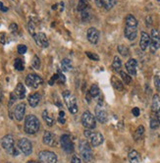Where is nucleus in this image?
<instances>
[{
	"label": "nucleus",
	"mask_w": 160,
	"mask_h": 163,
	"mask_svg": "<svg viewBox=\"0 0 160 163\" xmlns=\"http://www.w3.org/2000/svg\"><path fill=\"white\" fill-rule=\"evenodd\" d=\"M137 62L136 59H130L127 61L126 63V69L128 71V74L135 76L137 74Z\"/></svg>",
	"instance_id": "obj_18"
},
{
	"label": "nucleus",
	"mask_w": 160,
	"mask_h": 163,
	"mask_svg": "<svg viewBox=\"0 0 160 163\" xmlns=\"http://www.w3.org/2000/svg\"><path fill=\"white\" fill-rule=\"evenodd\" d=\"M2 98V91H1V87H0V100Z\"/></svg>",
	"instance_id": "obj_54"
},
{
	"label": "nucleus",
	"mask_w": 160,
	"mask_h": 163,
	"mask_svg": "<svg viewBox=\"0 0 160 163\" xmlns=\"http://www.w3.org/2000/svg\"><path fill=\"white\" fill-rule=\"evenodd\" d=\"M65 116V112L64 111H60L59 112V117H64Z\"/></svg>",
	"instance_id": "obj_53"
},
{
	"label": "nucleus",
	"mask_w": 160,
	"mask_h": 163,
	"mask_svg": "<svg viewBox=\"0 0 160 163\" xmlns=\"http://www.w3.org/2000/svg\"><path fill=\"white\" fill-rule=\"evenodd\" d=\"M95 3L98 7H102V0H95Z\"/></svg>",
	"instance_id": "obj_51"
},
{
	"label": "nucleus",
	"mask_w": 160,
	"mask_h": 163,
	"mask_svg": "<svg viewBox=\"0 0 160 163\" xmlns=\"http://www.w3.org/2000/svg\"><path fill=\"white\" fill-rule=\"evenodd\" d=\"M58 122L60 123V124H65L66 120L64 119V117H59V118H58Z\"/></svg>",
	"instance_id": "obj_50"
},
{
	"label": "nucleus",
	"mask_w": 160,
	"mask_h": 163,
	"mask_svg": "<svg viewBox=\"0 0 160 163\" xmlns=\"http://www.w3.org/2000/svg\"><path fill=\"white\" fill-rule=\"evenodd\" d=\"M87 8H88V3L87 0H79V3L77 5V11L82 12L84 9H87Z\"/></svg>",
	"instance_id": "obj_32"
},
{
	"label": "nucleus",
	"mask_w": 160,
	"mask_h": 163,
	"mask_svg": "<svg viewBox=\"0 0 160 163\" xmlns=\"http://www.w3.org/2000/svg\"><path fill=\"white\" fill-rule=\"evenodd\" d=\"M27 50H28V48H27L26 45L24 44H20V45H18V52H19L20 54H25Z\"/></svg>",
	"instance_id": "obj_41"
},
{
	"label": "nucleus",
	"mask_w": 160,
	"mask_h": 163,
	"mask_svg": "<svg viewBox=\"0 0 160 163\" xmlns=\"http://www.w3.org/2000/svg\"><path fill=\"white\" fill-rule=\"evenodd\" d=\"M156 118H157V120H158L159 124H160V110L158 112H156Z\"/></svg>",
	"instance_id": "obj_52"
},
{
	"label": "nucleus",
	"mask_w": 160,
	"mask_h": 163,
	"mask_svg": "<svg viewBox=\"0 0 160 163\" xmlns=\"http://www.w3.org/2000/svg\"><path fill=\"white\" fill-rule=\"evenodd\" d=\"M32 65L34 69H39V67H41V60H39V58L37 56H34V59H33V62H32Z\"/></svg>",
	"instance_id": "obj_37"
},
{
	"label": "nucleus",
	"mask_w": 160,
	"mask_h": 163,
	"mask_svg": "<svg viewBox=\"0 0 160 163\" xmlns=\"http://www.w3.org/2000/svg\"><path fill=\"white\" fill-rule=\"evenodd\" d=\"M25 132L29 135H34L37 133L41 127L39 120L34 115H28L25 120Z\"/></svg>",
	"instance_id": "obj_1"
},
{
	"label": "nucleus",
	"mask_w": 160,
	"mask_h": 163,
	"mask_svg": "<svg viewBox=\"0 0 160 163\" xmlns=\"http://www.w3.org/2000/svg\"><path fill=\"white\" fill-rule=\"evenodd\" d=\"M99 34H100L98 30H96L95 28H90L87 33V41L91 43H92V44H96L99 41Z\"/></svg>",
	"instance_id": "obj_13"
},
{
	"label": "nucleus",
	"mask_w": 160,
	"mask_h": 163,
	"mask_svg": "<svg viewBox=\"0 0 160 163\" xmlns=\"http://www.w3.org/2000/svg\"><path fill=\"white\" fill-rule=\"evenodd\" d=\"M34 39L35 43L41 46L42 48H46L48 46V44H49V42H48V39H47V37L45 36V34L43 33H38V34H34Z\"/></svg>",
	"instance_id": "obj_12"
},
{
	"label": "nucleus",
	"mask_w": 160,
	"mask_h": 163,
	"mask_svg": "<svg viewBox=\"0 0 160 163\" xmlns=\"http://www.w3.org/2000/svg\"><path fill=\"white\" fill-rule=\"evenodd\" d=\"M0 10H1L2 12H7L8 11V7H5L3 5L2 2H0Z\"/></svg>",
	"instance_id": "obj_49"
},
{
	"label": "nucleus",
	"mask_w": 160,
	"mask_h": 163,
	"mask_svg": "<svg viewBox=\"0 0 160 163\" xmlns=\"http://www.w3.org/2000/svg\"><path fill=\"white\" fill-rule=\"evenodd\" d=\"M140 109L137 108V107H135V108H133V110H132V113H133V115L134 116H136V117H137L140 115Z\"/></svg>",
	"instance_id": "obj_45"
},
{
	"label": "nucleus",
	"mask_w": 160,
	"mask_h": 163,
	"mask_svg": "<svg viewBox=\"0 0 160 163\" xmlns=\"http://www.w3.org/2000/svg\"><path fill=\"white\" fill-rule=\"evenodd\" d=\"M128 157H129V161H130V163H140V155L137 151H130Z\"/></svg>",
	"instance_id": "obj_22"
},
{
	"label": "nucleus",
	"mask_w": 160,
	"mask_h": 163,
	"mask_svg": "<svg viewBox=\"0 0 160 163\" xmlns=\"http://www.w3.org/2000/svg\"><path fill=\"white\" fill-rule=\"evenodd\" d=\"M39 101H41V94L38 92H34V94H30L29 96V104L32 107H37Z\"/></svg>",
	"instance_id": "obj_20"
},
{
	"label": "nucleus",
	"mask_w": 160,
	"mask_h": 163,
	"mask_svg": "<svg viewBox=\"0 0 160 163\" xmlns=\"http://www.w3.org/2000/svg\"><path fill=\"white\" fill-rule=\"evenodd\" d=\"M9 30H10L12 33H16L17 30H18V25L15 24V23L11 24V25H10V27H9Z\"/></svg>",
	"instance_id": "obj_44"
},
{
	"label": "nucleus",
	"mask_w": 160,
	"mask_h": 163,
	"mask_svg": "<svg viewBox=\"0 0 160 163\" xmlns=\"http://www.w3.org/2000/svg\"><path fill=\"white\" fill-rule=\"evenodd\" d=\"M154 83H155V87H156V89L160 90V78L158 76H155L154 77Z\"/></svg>",
	"instance_id": "obj_43"
},
{
	"label": "nucleus",
	"mask_w": 160,
	"mask_h": 163,
	"mask_svg": "<svg viewBox=\"0 0 160 163\" xmlns=\"http://www.w3.org/2000/svg\"><path fill=\"white\" fill-rule=\"evenodd\" d=\"M150 43V37L148 34H146L145 32H141L140 36V46L141 48V50H146V48L149 46Z\"/></svg>",
	"instance_id": "obj_19"
},
{
	"label": "nucleus",
	"mask_w": 160,
	"mask_h": 163,
	"mask_svg": "<svg viewBox=\"0 0 160 163\" xmlns=\"http://www.w3.org/2000/svg\"><path fill=\"white\" fill-rule=\"evenodd\" d=\"M16 100V94H10V101H9V105H12V103H14Z\"/></svg>",
	"instance_id": "obj_48"
},
{
	"label": "nucleus",
	"mask_w": 160,
	"mask_h": 163,
	"mask_svg": "<svg viewBox=\"0 0 160 163\" xmlns=\"http://www.w3.org/2000/svg\"><path fill=\"white\" fill-rule=\"evenodd\" d=\"M112 67L116 72H120L121 71V68H122V62H121V59L119 58L118 56H115L114 57V60H113V63H112Z\"/></svg>",
	"instance_id": "obj_30"
},
{
	"label": "nucleus",
	"mask_w": 160,
	"mask_h": 163,
	"mask_svg": "<svg viewBox=\"0 0 160 163\" xmlns=\"http://www.w3.org/2000/svg\"><path fill=\"white\" fill-rule=\"evenodd\" d=\"M160 47V34L156 29L151 30V37H150L149 48L151 52H155Z\"/></svg>",
	"instance_id": "obj_8"
},
{
	"label": "nucleus",
	"mask_w": 160,
	"mask_h": 163,
	"mask_svg": "<svg viewBox=\"0 0 160 163\" xmlns=\"http://www.w3.org/2000/svg\"><path fill=\"white\" fill-rule=\"evenodd\" d=\"M99 94H100V90H99V87H97V85H92L90 89V91H88V94H90L91 97L96 98L97 96H99Z\"/></svg>",
	"instance_id": "obj_28"
},
{
	"label": "nucleus",
	"mask_w": 160,
	"mask_h": 163,
	"mask_svg": "<svg viewBox=\"0 0 160 163\" xmlns=\"http://www.w3.org/2000/svg\"><path fill=\"white\" fill-rule=\"evenodd\" d=\"M27 163H37V162H35V161H34V160H30V161H28Z\"/></svg>",
	"instance_id": "obj_55"
},
{
	"label": "nucleus",
	"mask_w": 160,
	"mask_h": 163,
	"mask_svg": "<svg viewBox=\"0 0 160 163\" xmlns=\"http://www.w3.org/2000/svg\"><path fill=\"white\" fill-rule=\"evenodd\" d=\"M28 29H29V32L32 34V36H34V24L33 23V22H30V23H29Z\"/></svg>",
	"instance_id": "obj_42"
},
{
	"label": "nucleus",
	"mask_w": 160,
	"mask_h": 163,
	"mask_svg": "<svg viewBox=\"0 0 160 163\" xmlns=\"http://www.w3.org/2000/svg\"><path fill=\"white\" fill-rule=\"evenodd\" d=\"M118 51L119 53L121 54L122 56H128L129 53H130V51H129V48L126 45H119L118 46Z\"/></svg>",
	"instance_id": "obj_35"
},
{
	"label": "nucleus",
	"mask_w": 160,
	"mask_h": 163,
	"mask_svg": "<svg viewBox=\"0 0 160 163\" xmlns=\"http://www.w3.org/2000/svg\"><path fill=\"white\" fill-rule=\"evenodd\" d=\"M63 98L69 109V111L72 114H76L78 112V105H77V99L75 97V95L72 94V92H70V91H64Z\"/></svg>",
	"instance_id": "obj_4"
},
{
	"label": "nucleus",
	"mask_w": 160,
	"mask_h": 163,
	"mask_svg": "<svg viewBox=\"0 0 160 163\" xmlns=\"http://www.w3.org/2000/svg\"><path fill=\"white\" fill-rule=\"evenodd\" d=\"M82 123H83L84 128H87V129H91V130L94 129L95 126H96L95 118L90 111L84 112V114L82 115Z\"/></svg>",
	"instance_id": "obj_5"
},
{
	"label": "nucleus",
	"mask_w": 160,
	"mask_h": 163,
	"mask_svg": "<svg viewBox=\"0 0 160 163\" xmlns=\"http://www.w3.org/2000/svg\"><path fill=\"white\" fill-rule=\"evenodd\" d=\"M81 13V18L83 22H88L91 21V8L88 7L87 9H84V11L80 12Z\"/></svg>",
	"instance_id": "obj_25"
},
{
	"label": "nucleus",
	"mask_w": 160,
	"mask_h": 163,
	"mask_svg": "<svg viewBox=\"0 0 160 163\" xmlns=\"http://www.w3.org/2000/svg\"><path fill=\"white\" fill-rule=\"evenodd\" d=\"M14 66H15V69L18 70V71H23L24 70V61L20 59V58H18L15 60V63H14Z\"/></svg>",
	"instance_id": "obj_34"
},
{
	"label": "nucleus",
	"mask_w": 160,
	"mask_h": 163,
	"mask_svg": "<svg viewBox=\"0 0 160 163\" xmlns=\"http://www.w3.org/2000/svg\"><path fill=\"white\" fill-rule=\"evenodd\" d=\"M112 86H113L117 90H119V91L124 90V85H123V83L120 81L119 79H117L116 77H112Z\"/></svg>",
	"instance_id": "obj_27"
},
{
	"label": "nucleus",
	"mask_w": 160,
	"mask_h": 163,
	"mask_svg": "<svg viewBox=\"0 0 160 163\" xmlns=\"http://www.w3.org/2000/svg\"><path fill=\"white\" fill-rule=\"evenodd\" d=\"M159 122L157 120V118H151V120H150V128H151L152 130L157 129L159 127Z\"/></svg>",
	"instance_id": "obj_38"
},
{
	"label": "nucleus",
	"mask_w": 160,
	"mask_h": 163,
	"mask_svg": "<svg viewBox=\"0 0 160 163\" xmlns=\"http://www.w3.org/2000/svg\"><path fill=\"white\" fill-rule=\"evenodd\" d=\"M151 109L154 112H158L160 110V97L158 94H154V96H153Z\"/></svg>",
	"instance_id": "obj_23"
},
{
	"label": "nucleus",
	"mask_w": 160,
	"mask_h": 163,
	"mask_svg": "<svg viewBox=\"0 0 160 163\" xmlns=\"http://www.w3.org/2000/svg\"><path fill=\"white\" fill-rule=\"evenodd\" d=\"M42 118H43V120L45 121L46 124L51 127L53 126V124H54V119H53V117H51L49 115V113H48L47 110H44L43 113H42Z\"/></svg>",
	"instance_id": "obj_26"
},
{
	"label": "nucleus",
	"mask_w": 160,
	"mask_h": 163,
	"mask_svg": "<svg viewBox=\"0 0 160 163\" xmlns=\"http://www.w3.org/2000/svg\"><path fill=\"white\" fill-rule=\"evenodd\" d=\"M15 94L17 96V98H20V99H24L26 97V89L23 83H20L16 86Z\"/></svg>",
	"instance_id": "obj_21"
},
{
	"label": "nucleus",
	"mask_w": 160,
	"mask_h": 163,
	"mask_svg": "<svg viewBox=\"0 0 160 163\" xmlns=\"http://www.w3.org/2000/svg\"><path fill=\"white\" fill-rule=\"evenodd\" d=\"M95 117L97 119V121H99L102 124H104V123L107 122V112L105 111V109L102 107V104L98 103L97 105V107L95 108Z\"/></svg>",
	"instance_id": "obj_11"
},
{
	"label": "nucleus",
	"mask_w": 160,
	"mask_h": 163,
	"mask_svg": "<svg viewBox=\"0 0 160 163\" xmlns=\"http://www.w3.org/2000/svg\"><path fill=\"white\" fill-rule=\"evenodd\" d=\"M57 76H58V79H57V81H58L59 83H65L66 78H65V76H64V74H62V72L58 71V73H57Z\"/></svg>",
	"instance_id": "obj_40"
},
{
	"label": "nucleus",
	"mask_w": 160,
	"mask_h": 163,
	"mask_svg": "<svg viewBox=\"0 0 160 163\" xmlns=\"http://www.w3.org/2000/svg\"><path fill=\"white\" fill-rule=\"evenodd\" d=\"M39 161L41 163H56L57 156L54 152L49 151H42L38 154Z\"/></svg>",
	"instance_id": "obj_7"
},
{
	"label": "nucleus",
	"mask_w": 160,
	"mask_h": 163,
	"mask_svg": "<svg viewBox=\"0 0 160 163\" xmlns=\"http://www.w3.org/2000/svg\"><path fill=\"white\" fill-rule=\"evenodd\" d=\"M26 83L28 87H34V89H37L42 83V79L37 76V74H30L26 78Z\"/></svg>",
	"instance_id": "obj_9"
},
{
	"label": "nucleus",
	"mask_w": 160,
	"mask_h": 163,
	"mask_svg": "<svg viewBox=\"0 0 160 163\" xmlns=\"http://www.w3.org/2000/svg\"><path fill=\"white\" fill-rule=\"evenodd\" d=\"M26 112V104L25 103H20L16 105L14 109V116L18 121H22L24 119Z\"/></svg>",
	"instance_id": "obj_15"
},
{
	"label": "nucleus",
	"mask_w": 160,
	"mask_h": 163,
	"mask_svg": "<svg viewBox=\"0 0 160 163\" xmlns=\"http://www.w3.org/2000/svg\"><path fill=\"white\" fill-rule=\"evenodd\" d=\"M72 62H71V60L68 58H65L61 61V69L63 70L64 72H68L70 71L71 69H72Z\"/></svg>",
	"instance_id": "obj_24"
},
{
	"label": "nucleus",
	"mask_w": 160,
	"mask_h": 163,
	"mask_svg": "<svg viewBox=\"0 0 160 163\" xmlns=\"http://www.w3.org/2000/svg\"><path fill=\"white\" fill-rule=\"evenodd\" d=\"M124 34H125V37L129 39V41H134V39H136L137 34V27L126 25Z\"/></svg>",
	"instance_id": "obj_14"
},
{
	"label": "nucleus",
	"mask_w": 160,
	"mask_h": 163,
	"mask_svg": "<svg viewBox=\"0 0 160 163\" xmlns=\"http://www.w3.org/2000/svg\"><path fill=\"white\" fill-rule=\"evenodd\" d=\"M60 144L62 149L66 152V153H72L74 152V144L71 140L70 136L68 135H62L60 138Z\"/></svg>",
	"instance_id": "obj_6"
},
{
	"label": "nucleus",
	"mask_w": 160,
	"mask_h": 163,
	"mask_svg": "<svg viewBox=\"0 0 160 163\" xmlns=\"http://www.w3.org/2000/svg\"><path fill=\"white\" fill-rule=\"evenodd\" d=\"M116 4V0H102V6L104 7L105 10H111Z\"/></svg>",
	"instance_id": "obj_29"
},
{
	"label": "nucleus",
	"mask_w": 160,
	"mask_h": 163,
	"mask_svg": "<svg viewBox=\"0 0 160 163\" xmlns=\"http://www.w3.org/2000/svg\"><path fill=\"white\" fill-rule=\"evenodd\" d=\"M79 151L81 152V155L84 161L87 163L92 162L93 154H92V151H91L90 143H87V140H81L79 144Z\"/></svg>",
	"instance_id": "obj_2"
},
{
	"label": "nucleus",
	"mask_w": 160,
	"mask_h": 163,
	"mask_svg": "<svg viewBox=\"0 0 160 163\" xmlns=\"http://www.w3.org/2000/svg\"><path fill=\"white\" fill-rule=\"evenodd\" d=\"M56 8H57V4H55V5L52 6V9H56Z\"/></svg>",
	"instance_id": "obj_56"
},
{
	"label": "nucleus",
	"mask_w": 160,
	"mask_h": 163,
	"mask_svg": "<svg viewBox=\"0 0 160 163\" xmlns=\"http://www.w3.org/2000/svg\"><path fill=\"white\" fill-rule=\"evenodd\" d=\"M120 75H121V77L123 79V82H125L127 85H129V83H131L132 82V78L129 74H127L126 72L124 71H120Z\"/></svg>",
	"instance_id": "obj_36"
},
{
	"label": "nucleus",
	"mask_w": 160,
	"mask_h": 163,
	"mask_svg": "<svg viewBox=\"0 0 160 163\" xmlns=\"http://www.w3.org/2000/svg\"><path fill=\"white\" fill-rule=\"evenodd\" d=\"M88 139L91 140V144L92 147H98V145H100L104 140L102 134L94 133V132H92V134L91 135V136Z\"/></svg>",
	"instance_id": "obj_16"
},
{
	"label": "nucleus",
	"mask_w": 160,
	"mask_h": 163,
	"mask_svg": "<svg viewBox=\"0 0 160 163\" xmlns=\"http://www.w3.org/2000/svg\"><path fill=\"white\" fill-rule=\"evenodd\" d=\"M86 54H87V56L88 57V58L91 59V60H94V61H98L99 60V56L94 54V53H91V52H86Z\"/></svg>",
	"instance_id": "obj_39"
},
{
	"label": "nucleus",
	"mask_w": 160,
	"mask_h": 163,
	"mask_svg": "<svg viewBox=\"0 0 160 163\" xmlns=\"http://www.w3.org/2000/svg\"><path fill=\"white\" fill-rule=\"evenodd\" d=\"M126 25L127 26H134V27H137V21L135 18V16L128 15L126 17Z\"/></svg>",
	"instance_id": "obj_31"
},
{
	"label": "nucleus",
	"mask_w": 160,
	"mask_h": 163,
	"mask_svg": "<svg viewBox=\"0 0 160 163\" xmlns=\"http://www.w3.org/2000/svg\"><path fill=\"white\" fill-rule=\"evenodd\" d=\"M57 79H58V76H57V74L53 75V77L50 79V81H49V85H50V86H51V85H54V83H55V81H57Z\"/></svg>",
	"instance_id": "obj_47"
},
{
	"label": "nucleus",
	"mask_w": 160,
	"mask_h": 163,
	"mask_svg": "<svg viewBox=\"0 0 160 163\" xmlns=\"http://www.w3.org/2000/svg\"><path fill=\"white\" fill-rule=\"evenodd\" d=\"M18 147L22 151L25 155H30V153L33 152V145L32 143H30V140H29L28 139L23 138L19 140V143H18Z\"/></svg>",
	"instance_id": "obj_10"
},
{
	"label": "nucleus",
	"mask_w": 160,
	"mask_h": 163,
	"mask_svg": "<svg viewBox=\"0 0 160 163\" xmlns=\"http://www.w3.org/2000/svg\"><path fill=\"white\" fill-rule=\"evenodd\" d=\"M158 1H160V0H158Z\"/></svg>",
	"instance_id": "obj_57"
},
{
	"label": "nucleus",
	"mask_w": 160,
	"mask_h": 163,
	"mask_svg": "<svg viewBox=\"0 0 160 163\" xmlns=\"http://www.w3.org/2000/svg\"><path fill=\"white\" fill-rule=\"evenodd\" d=\"M43 144L46 145H49V147H52V145H55L56 144V138L55 135L50 133V132H45L43 135Z\"/></svg>",
	"instance_id": "obj_17"
},
{
	"label": "nucleus",
	"mask_w": 160,
	"mask_h": 163,
	"mask_svg": "<svg viewBox=\"0 0 160 163\" xmlns=\"http://www.w3.org/2000/svg\"><path fill=\"white\" fill-rule=\"evenodd\" d=\"M144 133V126H139V128H137L136 133H135V140H139L141 136H143Z\"/></svg>",
	"instance_id": "obj_33"
},
{
	"label": "nucleus",
	"mask_w": 160,
	"mask_h": 163,
	"mask_svg": "<svg viewBox=\"0 0 160 163\" xmlns=\"http://www.w3.org/2000/svg\"><path fill=\"white\" fill-rule=\"evenodd\" d=\"M71 163H82L81 159L77 156V155H74L72 157V160H71Z\"/></svg>",
	"instance_id": "obj_46"
},
{
	"label": "nucleus",
	"mask_w": 160,
	"mask_h": 163,
	"mask_svg": "<svg viewBox=\"0 0 160 163\" xmlns=\"http://www.w3.org/2000/svg\"><path fill=\"white\" fill-rule=\"evenodd\" d=\"M1 145L11 155H18L19 154V151L16 148L14 144V139L11 135H6L5 136H3V139L1 140Z\"/></svg>",
	"instance_id": "obj_3"
}]
</instances>
